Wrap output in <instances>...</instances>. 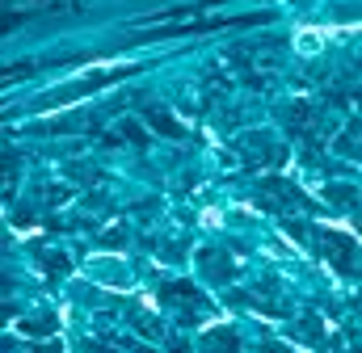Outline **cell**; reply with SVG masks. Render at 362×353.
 Returning a JSON list of instances; mask_svg holds the SVG:
<instances>
[{
  "instance_id": "cell-1",
  "label": "cell",
  "mask_w": 362,
  "mask_h": 353,
  "mask_svg": "<svg viewBox=\"0 0 362 353\" xmlns=\"http://www.w3.org/2000/svg\"><path fill=\"white\" fill-rule=\"evenodd\" d=\"M325 38H329V34H320V30H303V34L295 38V47H299L303 55H312V51H320V47H325Z\"/></svg>"
}]
</instances>
